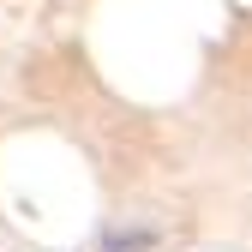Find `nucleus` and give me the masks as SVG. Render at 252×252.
I'll use <instances>...</instances> for the list:
<instances>
[{"label": "nucleus", "instance_id": "obj_1", "mask_svg": "<svg viewBox=\"0 0 252 252\" xmlns=\"http://www.w3.org/2000/svg\"><path fill=\"white\" fill-rule=\"evenodd\" d=\"M156 246V234H108L102 240V252H150Z\"/></svg>", "mask_w": 252, "mask_h": 252}]
</instances>
